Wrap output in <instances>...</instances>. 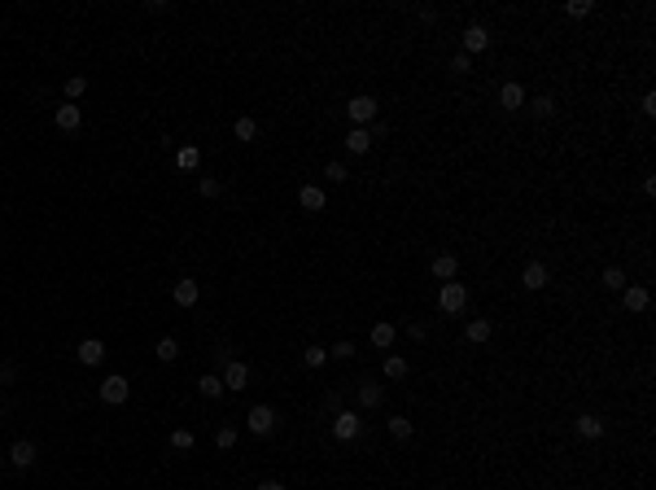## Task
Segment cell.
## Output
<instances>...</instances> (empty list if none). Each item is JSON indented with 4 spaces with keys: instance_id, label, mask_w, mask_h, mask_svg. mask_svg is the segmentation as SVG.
<instances>
[{
    "instance_id": "obj_11",
    "label": "cell",
    "mask_w": 656,
    "mask_h": 490,
    "mask_svg": "<svg viewBox=\"0 0 656 490\" xmlns=\"http://www.w3.org/2000/svg\"><path fill=\"white\" fill-rule=\"evenodd\" d=\"M197 298H201V289H197V280H175V307H197Z\"/></svg>"
},
{
    "instance_id": "obj_28",
    "label": "cell",
    "mask_w": 656,
    "mask_h": 490,
    "mask_svg": "<svg viewBox=\"0 0 656 490\" xmlns=\"http://www.w3.org/2000/svg\"><path fill=\"white\" fill-rule=\"evenodd\" d=\"M389 434L398 442H407L411 438V421H407V416H389Z\"/></svg>"
},
{
    "instance_id": "obj_22",
    "label": "cell",
    "mask_w": 656,
    "mask_h": 490,
    "mask_svg": "<svg viewBox=\"0 0 656 490\" xmlns=\"http://www.w3.org/2000/svg\"><path fill=\"white\" fill-rule=\"evenodd\" d=\"M197 394H201V399H219V394H223V377H201L197 381Z\"/></svg>"
},
{
    "instance_id": "obj_40",
    "label": "cell",
    "mask_w": 656,
    "mask_h": 490,
    "mask_svg": "<svg viewBox=\"0 0 656 490\" xmlns=\"http://www.w3.org/2000/svg\"><path fill=\"white\" fill-rule=\"evenodd\" d=\"M0 460H5V456H0Z\"/></svg>"
},
{
    "instance_id": "obj_13",
    "label": "cell",
    "mask_w": 656,
    "mask_h": 490,
    "mask_svg": "<svg viewBox=\"0 0 656 490\" xmlns=\"http://www.w3.org/2000/svg\"><path fill=\"white\" fill-rule=\"evenodd\" d=\"M455 271H460V258H455V254H438V258H433V276L442 280V285L455 280Z\"/></svg>"
},
{
    "instance_id": "obj_16",
    "label": "cell",
    "mask_w": 656,
    "mask_h": 490,
    "mask_svg": "<svg viewBox=\"0 0 656 490\" xmlns=\"http://www.w3.org/2000/svg\"><path fill=\"white\" fill-rule=\"evenodd\" d=\"M9 464L31 469V464H35V447H31V442H14V447H9Z\"/></svg>"
},
{
    "instance_id": "obj_4",
    "label": "cell",
    "mask_w": 656,
    "mask_h": 490,
    "mask_svg": "<svg viewBox=\"0 0 656 490\" xmlns=\"http://www.w3.org/2000/svg\"><path fill=\"white\" fill-rule=\"evenodd\" d=\"M359 429H363V421L354 412H337V416H332V438L350 442V438H359Z\"/></svg>"
},
{
    "instance_id": "obj_34",
    "label": "cell",
    "mask_w": 656,
    "mask_h": 490,
    "mask_svg": "<svg viewBox=\"0 0 656 490\" xmlns=\"http://www.w3.org/2000/svg\"><path fill=\"white\" fill-rule=\"evenodd\" d=\"M171 447H175V451H193V434H188V429H175V434H171Z\"/></svg>"
},
{
    "instance_id": "obj_1",
    "label": "cell",
    "mask_w": 656,
    "mask_h": 490,
    "mask_svg": "<svg viewBox=\"0 0 656 490\" xmlns=\"http://www.w3.org/2000/svg\"><path fill=\"white\" fill-rule=\"evenodd\" d=\"M438 307H442L446 315H460V311L468 307V289H464L460 280H446L442 289H438Z\"/></svg>"
},
{
    "instance_id": "obj_32",
    "label": "cell",
    "mask_w": 656,
    "mask_h": 490,
    "mask_svg": "<svg viewBox=\"0 0 656 490\" xmlns=\"http://www.w3.org/2000/svg\"><path fill=\"white\" fill-rule=\"evenodd\" d=\"M530 110L539 114V118H552V114H556V101H552V97H534V101H530Z\"/></svg>"
},
{
    "instance_id": "obj_19",
    "label": "cell",
    "mask_w": 656,
    "mask_h": 490,
    "mask_svg": "<svg viewBox=\"0 0 656 490\" xmlns=\"http://www.w3.org/2000/svg\"><path fill=\"white\" fill-rule=\"evenodd\" d=\"M578 434H582V438H604V421H600L595 412L578 416Z\"/></svg>"
},
{
    "instance_id": "obj_5",
    "label": "cell",
    "mask_w": 656,
    "mask_h": 490,
    "mask_svg": "<svg viewBox=\"0 0 656 490\" xmlns=\"http://www.w3.org/2000/svg\"><path fill=\"white\" fill-rule=\"evenodd\" d=\"M127 394H131V386H127V377H105L101 381V403H127Z\"/></svg>"
},
{
    "instance_id": "obj_10",
    "label": "cell",
    "mask_w": 656,
    "mask_h": 490,
    "mask_svg": "<svg viewBox=\"0 0 656 490\" xmlns=\"http://www.w3.org/2000/svg\"><path fill=\"white\" fill-rule=\"evenodd\" d=\"M297 201H302V210H324L328 206V197H324V188H319V184H302Z\"/></svg>"
},
{
    "instance_id": "obj_33",
    "label": "cell",
    "mask_w": 656,
    "mask_h": 490,
    "mask_svg": "<svg viewBox=\"0 0 656 490\" xmlns=\"http://www.w3.org/2000/svg\"><path fill=\"white\" fill-rule=\"evenodd\" d=\"M324 175H328L332 184H346V180H350V171H346L341 162H328V166H324Z\"/></svg>"
},
{
    "instance_id": "obj_6",
    "label": "cell",
    "mask_w": 656,
    "mask_h": 490,
    "mask_svg": "<svg viewBox=\"0 0 656 490\" xmlns=\"http://www.w3.org/2000/svg\"><path fill=\"white\" fill-rule=\"evenodd\" d=\"M101 359H105V342H101V337H83V342H79V364L97 368Z\"/></svg>"
},
{
    "instance_id": "obj_29",
    "label": "cell",
    "mask_w": 656,
    "mask_h": 490,
    "mask_svg": "<svg viewBox=\"0 0 656 490\" xmlns=\"http://www.w3.org/2000/svg\"><path fill=\"white\" fill-rule=\"evenodd\" d=\"M626 285H630V280H626L622 267H608V271H604V289H626Z\"/></svg>"
},
{
    "instance_id": "obj_14",
    "label": "cell",
    "mask_w": 656,
    "mask_h": 490,
    "mask_svg": "<svg viewBox=\"0 0 656 490\" xmlns=\"http://www.w3.org/2000/svg\"><path fill=\"white\" fill-rule=\"evenodd\" d=\"M622 298H626V311H648V289H643V285H626L622 289Z\"/></svg>"
},
{
    "instance_id": "obj_9",
    "label": "cell",
    "mask_w": 656,
    "mask_h": 490,
    "mask_svg": "<svg viewBox=\"0 0 656 490\" xmlns=\"http://www.w3.org/2000/svg\"><path fill=\"white\" fill-rule=\"evenodd\" d=\"M490 49V31L486 27H468L464 31V53H486Z\"/></svg>"
},
{
    "instance_id": "obj_38",
    "label": "cell",
    "mask_w": 656,
    "mask_h": 490,
    "mask_svg": "<svg viewBox=\"0 0 656 490\" xmlns=\"http://www.w3.org/2000/svg\"><path fill=\"white\" fill-rule=\"evenodd\" d=\"M451 70H455V75H468V70H473L468 53H455V62H451Z\"/></svg>"
},
{
    "instance_id": "obj_17",
    "label": "cell",
    "mask_w": 656,
    "mask_h": 490,
    "mask_svg": "<svg viewBox=\"0 0 656 490\" xmlns=\"http://www.w3.org/2000/svg\"><path fill=\"white\" fill-rule=\"evenodd\" d=\"M175 166H180V171H197V166H201V149L197 145L175 149Z\"/></svg>"
},
{
    "instance_id": "obj_18",
    "label": "cell",
    "mask_w": 656,
    "mask_h": 490,
    "mask_svg": "<svg viewBox=\"0 0 656 490\" xmlns=\"http://www.w3.org/2000/svg\"><path fill=\"white\" fill-rule=\"evenodd\" d=\"M521 285H525V289H543V285H547V267H543V263H530V267L521 271Z\"/></svg>"
},
{
    "instance_id": "obj_26",
    "label": "cell",
    "mask_w": 656,
    "mask_h": 490,
    "mask_svg": "<svg viewBox=\"0 0 656 490\" xmlns=\"http://www.w3.org/2000/svg\"><path fill=\"white\" fill-rule=\"evenodd\" d=\"M83 92H88V79H83V75H70V79H66V101L75 105Z\"/></svg>"
},
{
    "instance_id": "obj_37",
    "label": "cell",
    "mask_w": 656,
    "mask_h": 490,
    "mask_svg": "<svg viewBox=\"0 0 656 490\" xmlns=\"http://www.w3.org/2000/svg\"><path fill=\"white\" fill-rule=\"evenodd\" d=\"M328 355H332V359H350L354 346H350V342H337V346H328Z\"/></svg>"
},
{
    "instance_id": "obj_25",
    "label": "cell",
    "mask_w": 656,
    "mask_h": 490,
    "mask_svg": "<svg viewBox=\"0 0 656 490\" xmlns=\"http://www.w3.org/2000/svg\"><path fill=\"white\" fill-rule=\"evenodd\" d=\"M359 403H363V408H381V386H376V381H363V386H359Z\"/></svg>"
},
{
    "instance_id": "obj_12",
    "label": "cell",
    "mask_w": 656,
    "mask_h": 490,
    "mask_svg": "<svg viewBox=\"0 0 656 490\" xmlns=\"http://www.w3.org/2000/svg\"><path fill=\"white\" fill-rule=\"evenodd\" d=\"M499 105H504V110H521V105H525V88H521V83H504V88H499Z\"/></svg>"
},
{
    "instance_id": "obj_35",
    "label": "cell",
    "mask_w": 656,
    "mask_h": 490,
    "mask_svg": "<svg viewBox=\"0 0 656 490\" xmlns=\"http://www.w3.org/2000/svg\"><path fill=\"white\" fill-rule=\"evenodd\" d=\"M197 188H201V197H219V180H214V175H201Z\"/></svg>"
},
{
    "instance_id": "obj_23",
    "label": "cell",
    "mask_w": 656,
    "mask_h": 490,
    "mask_svg": "<svg viewBox=\"0 0 656 490\" xmlns=\"http://www.w3.org/2000/svg\"><path fill=\"white\" fill-rule=\"evenodd\" d=\"M232 131H236V140H254V136H258V123H254L249 114H241V118L232 123Z\"/></svg>"
},
{
    "instance_id": "obj_27",
    "label": "cell",
    "mask_w": 656,
    "mask_h": 490,
    "mask_svg": "<svg viewBox=\"0 0 656 490\" xmlns=\"http://www.w3.org/2000/svg\"><path fill=\"white\" fill-rule=\"evenodd\" d=\"M468 342H477V346L490 342V320H473V324H468Z\"/></svg>"
},
{
    "instance_id": "obj_24",
    "label": "cell",
    "mask_w": 656,
    "mask_h": 490,
    "mask_svg": "<svg viewBox=\"0 0 656 490\" xmlns=\"http://www.w3.org/2000/svg\"><path fill=\"white\" fill-rule=\"evenodd\" d=\"M385 377L389 381H403V377H407V359H403V355H385Z\"/></svg>"
},
{
    "instance_id": "obj_21",
    "label": "cell",
    "mask_w": 656,
    "mask_h": 490,
    "mask_svg": "<svg viewBox=\"0 0 656 490\" xmlns=\"http://www.w3.org/2000/svg\"><path fill=\"white\" fill-rule=\"evenodd\" d=\"M394 337H398V333H394V324H372V346H381V350H389V346H394Z\"/></svg>"
},
{
    "instance_id": "obj_8",
    "label": "cell",
    "mask_w": 656,
    "mask_h": 490,
    "mask_svg": "<svg viewBox=\"0 0 656 490\" xmlns=\"http://www.w3.org/2000/svg\"><path fill=\"white\" fill-rule=\"evenodd\" d=\"M53 118H57V127H62V131H79V123H83V110L66 101V105H57V114H53Z\"/></svg>"
},
{
    "instance_id": "obj_15",
    "label": "cell",
    "mask_w": 656,
    "mask_h": 490,
    "mask_svg": "<svg viewBox=\"0 0 656 490\" xmlns=\"http://www.w3.org/2000/svg\"><path fill=\"white\" fill-rule=\"evenodd\" d=\"M346 149H350V153H367V149H372V131H367V127H350Z\"/></svg>"
},
{
    "instance_id": "obj_30",
    "label": "cell",
    "mask_w": 656,
    "mask_h": 490,
    "mask_svg": "<svg viewBox=\"0 0 656 490\" xmlns=\"http://www.w3.org/2000/svg\"><path fill=\"white\" fill-rule=\"evenodd\" d=\"M324 359H328V350H324V346H306V350H302V364H306V368H319Z\"/></svg>"
},
{
    "instance_id": "obj_20",
    "label": "cell",
    "mask_w": 656,
    "mask_h": 490,
    "mask_svg": "<svg viewBox=\"0 0 656 490\" xmlns=\"http://www.w3.org/2000/svg\"><path fill=\"white\" fill-rule=\"evenodd\" d=\"M153 355H158L162 364H175V355H180V342H175V337H162L158 346H153Z\"/></svg>"
},
{
    "instance_id": "obj_3",
    "label": "cell",
    "mask_w": 656,
    "mask_h": 490,
    "mask_svg": "<svg viewBox=\"0 0 656 490\" xmlns=\"http://www.w3.org/2000/svg\"><path fill=\"white\" fill-rule=\"evenodd\" d=\"M376 110H381V105H376V97H350V105H346V114H350V123H354V127L372 123V118H376Z\"/></svg>"
},
{
    "instance_id": "obj_2",
    "label": "cell",
    "mask_w": 656,
    "mask_h": 490,
    "mask_svg": "<svg viewBox=\"0 0 656 490\" xmlns=\"http://www.w3.org/2000/svg\"><path fill=\"white\" fill-rule=\"evenodd\" d=\"M245 429L249 434H271V429H276V412L267 408V403H258V408H249V416H245Z\"/></svg>"
},
{
    "instance_id": "obj_7",
    "label": "cell",
    "mask_w": 656,
    "mask_h": 490,
    "mask_svg": "<svg viewBox=\"0 0 656 490\" xmlns=\"http://www.w3.org/2000/svg\"><path fill=\"white\" fill-rule=\"evenodd\" d=\"M245 381H249V368L241 359H232L228 368H223V390H245Z\"/></svg>"
},
{
    "instance_id": "obj_39",
    "label": "cell",
    "mask_w": 656,
    "mask_h": 490,
    "mask_svg": "<svg viewBox=\"0 0 656 490\" xmlns=\"http://www.w3.org/2000/svg\"><path fill=\"white\" fill-rule=\"evenodd\" d=\"M258 490H284V486H280V482H262Z\"/></svg>"
},
{
    "instance_id": "obj_36",
    "label": "cell",
    "mask_w": 656,
    "mask_h": 490,
    "mask_svg": "<svg viewBox=\"0 0 656 490\" xmlns=\"http://www.w3.org/2000/svg\"><path fill=\"white\" fill-rule=\"evenodd\" d=\"M565 9H569V14H574V18H587V14H591V0H569Z\"/></svg>"
},
{
    "instance_id": "obj_31",
    "label": "cell",
    "mask_w": 656,
    "mask_h": 490,
    "mask_svg": "<svg viewBox=\"0 0 656 490\" xmlns=\"http://www.w3.org/2000/svg\"><path fill=\"white\" fill-rule=\"evenodd\" d=\"M214 447H219V451H232V447H236V429H232V425H223L219 434H214Z\"/></svg>"
}]
</instances>
